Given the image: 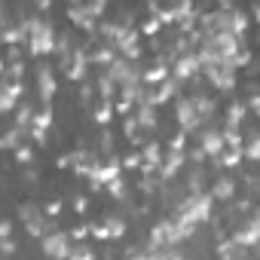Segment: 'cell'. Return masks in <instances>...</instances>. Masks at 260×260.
I'll return each mask as SVG.
<instances>
[{"label":"cell","instance_id":"cell-18","mask_svg":"<svg viewBox=\"0 0 260 260\" xmlns=\"http://www.w3.org/2000/svg\"><path fill=\"white\" fill-rule=\"evenodd\" d=\"M166 77H172V61H156L153 68L144 71V83H147V86H156V83H162Z\"/></svg>","mask_w":260,"mask_h":260},{"label":"cell","instance_id":"cell-10","mask_svg":"<svg viewBox=\"0 0 260 260\" xmlns=\"http://www.w3.org/2000/svg\"><path fill=\"white\" fill-rule=\"evenodd\" d=\"M49 128H52V104H43V107L34 113V122H31V128H28V138H34L37 147H43Z\"/></svg>","mask_w":260,"mask_h":260},{"label":"cell","instance_id":"cell-5","mask_svg":"<svg viewBox=\"0 0 260 260\" xmlns=\"http://www.w3.org/2000/svg\"><path fill=\"white\" fill-rule=\"evenodd\" d=\"M175 119H178V128H184L187 135H196L199 128L205 125V119L199 116V110H196V104H193V95L178 101V107H175Z\"/></svg>","mask_w":260,"mask_h":260},{"label":"cell","instance_id":"cell-28","mask_svg":"<svg viewBox=\"0 0 260 260\" xmlns=\"http://www.w3.org/2000/svg\"><path fill=\"white\" fill-rule=\"evenodd\" d=\"M245 159L248 162H260V135L245 138Z\"/></svg>","mask_w":260,"mask_h":260},{"label":"cell","instance_id":"cell-17","mask_svg":"<svg viewBox=\"0 0 260 260\" xmlns=\"http://www.w3.org/2000/svg\"><path fill=\"white\" fill-rule=\"evenodd\" d=\"M25 138H28V128H22V125H10L7 132H4V138H0V147H4V150H16V147L25 144Z\"/></svg>","mask_w":260,"mask_h":260},{"label":"cell","instance_id":"cell-16","mask_svg":"<svg viewBox=\"0 0 260 260\" xmlns=\"http://www.w3.org/2000/svg\"><path fill=\"white\" fill-rule=\"evenodd\" d=\"M141 159H144V162H141V172H144V175H153V172H159V166H162V159H166V156H162L159 144H156V141H150V144L141 150Z\"/></svg>","mask_w":260,"mask_h":260},{"label":"cell","instance_id":"cell-8","mask_svg":"<svg viewBox=\"0 0 260 260\" xmlns=\"http://www.w3.org/2000/svg\"><path fill=\"white\" fill-rule=\"evenodd\" d=\"M89 64H92V55H86V49H83V46H77V49L68 55V61H64L61 68H64V77H68L71 83H83V80H86Z\"/></svg>","mask_w":260,"mask_h":260},{"label":"cell","instance_id":"cell-44","mask_svg":"<svg viewBox=\"0 0 260 260\" xmlns=\"http://www.w3.org/2000/svg\"><path fill=\"white\" fill-rule=\"evenodd\" d=\"M86 205H89V202H86V199H83V196H77V199H74V208H77V211H80V214H83V211H86Z\"/></svg>","mask_w":260,"mask_h":260},{"label":"cell","instance_id":"cell-22","mask_svg":"<svg viewBox=\"0 0 260 260\" xmlns=\"http://www.w3.org/2000/svg\"><path fill=\"white\" fill-rule=\"evenodd\" d=\"M211 196H214V199H220V202H226V199H233V196H236V184H233L230 178H217V181H214V187H211Z\"/></svg>","mask_w":260,"mask_h":260},{"label":"cell","instance_id":"cell-36","mask_svg":"<svg viewBox=\"0 0 260 260\" xmlns=\"http://www.w3.org/2000/svg\"><path fill=\"white\" fill-rule=\"evenodd\" d=\"M187 147V132H184V128H181V132L175 135V141L169 144V150H184Z\"/></svg>","mask_w":260,"mask_h":260},{"label":"cell","instance_id":"cell-1","mask_svg":"<svg viewBox=\"0 0 260 260\" xmlns=\"http://www.w3.org/2000/svg\"><path fill=\"white\" fill-rule=\"evenodd\" d=\"M25 46H28V52H31L34 58L52 55L55 46H58V34H55L52 22L43 19V16H31V19H28V40H25Z\"/></svg>","mask_w":260,"mask_h":260},{"label":"cell","instance_id":"cell-46","mask_svg":"<svg viewBox=\"0 0 260 260\" xmlns=\"http://www.w3.org/2000/svg\"><path fill=\"white\" fill-rule=\"evenodd\" d=\"M254 22L260 25V0H257V4H254Z\"/></svg>","mask_w":260,"mask_h":260},{"label":"cell","instance_id":"cell-4","mask_svg":"<svg viewBox=\"0 0 260 260\" xmlns=\"http://www.w3.org/2000/svg\"><path fill=\"white\" fill-rule=\"evenodd\" d=\"M199 74H202V58H199L196 49L193 52H181V55L172 58V77L175 80L187 83V80H196Z\"/></svg>","mask_w":260,"mask_h":260},{"label":"cell","instance_id":"cell-32","mask_svg":"<svg viewBox=\"0 0 260 260\" xmlns=\"http://www.w3.org/2000/svg\"><path fill=\"white\" fill-rule=\"evenodd\" d=\"M107 4H110V0H86V7H89V13H92L95 19H101V16H104Z\"/></svg>","mask_w":260,"mask_h":260},{"label":"cell","instance_id":"cell-34","mask_svg":"<svg viewBox=\"0 0 260 260\" xmlns=\"http://www.w3.org/2000/svg\"><path fill=\"white\" fill-rule=\"evenodd\" d=\"M71 257H74V260H92L95 251H92L89 245H77V248H71Z\"/></svg>","mask_w":260,"mask_h":260},{"label":"cell","instance_id":"cell-45","mask_svg":"<svg viewBox=\"0 0 260 260\" xmlns=\"http://www.w3.org/2000/svg\"><path fill=\"white\" fill-rule=\"evenodd\" d=\"M217 10H233V0H217Z\"/></svg>","mask_w":260,"mask_h":260},{"label":"cell","instance_id":"cell-20","mask_svg":"<svg viewBox=\"0 0 260 260\" xmlns=\"http://www.w3.org/2000/svg\"><path fill=\"white\" fill-rule=\"evenodd\" d=\"M242 159H245V147H223V153L217 156V166H223V169H236Z\"/></svg>","mask_w":260,"mask_h":260},{"label":"cell","instance_id":"cell-31","mask_svg":"<svg viewBox=\"0 0 260 260\" xmlns=\"http://www.w3.org/2000/svg\"><path fill=\"white\" fill-rule=\"evenodd\" d=\"M104 190H107L113 199H125V184H122V178H113V181H110Z\"/></svg>","mask_w":260,"mask_h":260},{"label":"cell","instance_id":"cell-7","mask_svg":"<svg viewBox=\"0 0 260 260\" xmlns=\"http://www.w3.org/2000/svg\"><path fill=\"white\" fill-rule=\"evenodd\" d=\"M122 175V162L119 159H107V162H95L92 166V172H89V184H92V190H104L113 178H119Z\"/></svg>","mask_w":260,"mask_h":260},{"label":"cell","instance_id":"cell-25","mask_svg":"<svg viewBox=\"0 0 260 260\" xmlns=\"http://www.w3.org/2000/svg\"><path fill=\"white\" fill-rule=\"evenodd\" d=\"M104 223H107V230H110V239H122V236H125V230H128V223H125L119 214H107V217H104Z\"/></svg>","mask_w":260,"mask_h":260},{"label":"cell","instance_id":"cell-40","mask_svg":"<svg viewBox=\"0 0 260 260\" xmlns=\"http://www.w3.org/2000/svg\"><path fill=\"white\" fill-rule=\"evenodd\" d=\"M0 251H4V257H13L16 254V242L13 239H0Z\"/></svg>","mask_w":260,"mask_h":260},{"label":"cell","instance_id":"cell-42","mask_svg":"<svg viewBox=\"0 0 260 260\" xmlns=\"http://www.w3.org/2000/svg\"><path fill=\"white\" fill-rule=\"evenodd\" d=\"M0 239H13V223H10V220L0 223Z\"/></svg>","mask_w":260,"mask_h":260},{"label":"cell","instance_id":"cell-26","mask_svg":"<svg viewBox=\"0 0 260 260\" xmlns=\"http://www.w3.org/2000/svg\"><path fill=\"white\" fill-rule=\"evenodd\" d=\"M193 104H196V110H199V116H202L205 122L214 116V101H211L208 95H193Z\"/></svg>","mask_w":260,"mask_h":260},{"label":"cell","instance_id":"cell-24","mask_svg":"<svg viewBox=\"0 0 260 260\" xmlns=\"http://www.w3.org/2000/svg\"><path fill=\"white\" fill-rule=\"evenodd\" d=\"M113 110H116V107H113V101L98 98V104H95V113H92V116H95V122H98V125H107V122L113 119Z\"/></svg>","mask_w":260,"mask_h":260},{"label":"cell","instance_id":"cell-13","mask_svg":"<svg viewBox=\"0 0 260 260\" xmlns=\"http://www.w3.org/2000/svg\"><path fill=\"white\" fill-rule=\"evenodd\" d=\"M199 147L205 150L208 159H217V156L223 153V147H226V141H223V128H205V132L199 135Z\"/></svg>","mask_w":260,"mask_h":260},{"label":"cell","instance_id":"cell-35","mask_svg":"<svg viewBox=\"0 0 260 260\" xmlns=\"http://www.w3.org/2000/svg\"><path fill=\"white\" fill-rule=\"evenodd\" d=\"M141 162H144L141 153H128V156L122 159V169H141Z\"/></svg>","mask_w":260,"mask_h":260},{"label":"cell","instance_id":"cell-6","mask_svg":"<svg viewBox=\"0 0 260 260\" xmlns=\"http://www.w3.org/2000/svg\"><path fill=\"white\" fill-rule=\"evenodd\" d=\"M22 95H25V80L4 77V80H0V113H13L19 107Z\"/></svg>","mask_w":260,"mask_h":260},{"label":"cell","instance_id":"cell-37","mask_svg":"<svg viewBox=\"0 0 260 260\" xmlns=\"http://www.w3.org/2000/svg\"><path fill=\"white\" fill-rule=\"evenodd\" d=\"M233 64H236V68L251 64V52H248V49H239V52H236V58H233Z\"/></svg>","mask_w":260,"mask_h":260},{"label":"cell","instance_id":"cell-19","mask_svg":"<svg viewBox=\"0 0 260 260\" xmlns=\"http://www.w3.org/2000/svg\"><path fill=\"white\" fill-rule=\"evenodd\" d=\"M248 254V248L242 245V242H236L233 236L230 239H223L220 245H217V257H223V260H233V257H245Z\"/></svg>","mask_w":260,"mask_h":260},{"label":"cell","instance_id":"cell-11","mask_svg":"<svg viewBox=\"0 0 260 260\" xmlns=\"http://www.w3.org/2000/svg\"><path fill=\"white\" fill-rule=\"evenodd\" d=\"M178 86H181V80H175V77H166L162 83H156V86H147V92H144V101H150V104L162 107L166 101H172V98L178 95Z\"/></svg>","mask_w":260,"mask_h":260},{"label":"cell","instance_id":"cell-9","mask_svg":"<svg viewBox=\"0 0 260 260\" xmlns=\"http://www.w3.org/2000/svg\"><path fill=\"white\" fill-rule=\"evenodd\" d=\"M43 254L46 257H55V260H64V257H71V233H46L43 239Z\"/></svg>","mask_w":260,"mask_h":260},{"label":"cell","instance_id":"cell-14","mask_svg":"<svg viewBox=\"0 0 260 260\" xmlns=\"http://www.w3.org/2000/svg\"><path fill=\"white\" fill-rule=\"evenodd\" d=\"M37 95H40V104H52V95H55V74L49 64H40L37 68Z\"/></svg>","mask_w":260,"mask_h":260},{"label":"cell","instance_id":"cell-39","mask_svg":"<svg viewBox=\"0 0 260 260\" xmlns=\"http://www.w3.org/2000/svg\"><path fill=\"white\" fill-rule=\"evenodd\" d=\"M245 104H248V113H257V116H260V92H254Z\"/></svg>","mask_w":260,"mask_h":260},{"label":"cell","instance_id":"cell-41","mask_svg":"<svg viewBox=\"0 0 260 260\" xmlns=\"http://www.w3.org/2000/svg\"><path fill=\"white\" fill-rule=\"evenodd\" d=\"M43 211H46L49 217H58V214H61V202H49V205H46Z\"/></svg>","mask_w":260,"mask_h":260},{"label":"cell","instance_id":"cell-30","mask_svg":"<svg viewBox=\"0 0 260 260\" xmlns=\"http://www.w3.org/2000/svg\"><path fill=\"white\" fill-rule=\"evenodd\" d=\"M13 153H16V162H19V166H31V162H34V150H31L28 144H22V147H16Z\"/></svg>","mask_w":260,"mask_h":260},{"label":"cell","instance_id":"cell-15","mask_svg":"<svg viewBox=\"0 0 260 260\" xmlns=\"http://www.w3.org/2000/svg\"><path fill=\"white\" fill-rule=\"evenodd\" d=\"M184 162H187V153H184V150H169L166 159H162V166H159V178H162V181H172V178L184 169Z\"/></svg>","mask_w":260,"mask_h":260},{"label":"cell","instance_id":"cell-43","mask_svg":"<svg viewBox=\"0 0 260 260\" xmlns=\"http://www.w3.org/2000/svg\"><path fill=\"white\" fill-rule=\"evenodd\" d=\"M34 7H37V13H49L52 10V0H34Z\"/></svg>","mask_w":260,"mask_h":260},{"label":"cell","instance_id":"cell-27","mask_svg":"<svg viewBox=\"0 0 260 260\" xmlns=\"http://www.w3.org/2000/svg\"><path fill=\"white\" fill-rule=\"evenodd\" d=\"M34 107L28 104V101H22L19 104V110H16V125H22V128H31V122H34Z\"/></svg>","mask_w":260,"mask_h":260},{"label":"cell","instance_id":"cell-3","mask_svg":"<svg viewBox=\"0 0 260 260\" xmlns=\"http://www.w3.org/2000/svg\"><path fill=\"white\" fill-rule=\"evenodd\" d=\"M236 64H233V58H217V61H208L205 68H202V74L208 77V83L214 86V89H220V92H233L236 89Z\"/></svg>","mask_w":260,"mask_h":260},{"label":"cell","instance_id":"cell-38","mask_svg":"<svg viewBox=\"0 0 260 260\" xmlns=\"http://www.w3.org/2000/svg\"><path fill=\"white\" fill-rule=\"evenodd\" d=\"M92 236V226H77V230H71V239L74 242H83V239H89Z\"/></svg>","mask_w":260,"mask_h":260},{"label":"cell","instance_id":"cell-23","mask_svg":"<svg viewBox=\"0 0 260 260\" xmlns=\"http://www.w3.org/2000/svg\"><path fill=\"white\" fill-rule=\"evenodd\" d=\"M248 25H251V19L242 13V10H230V31L233 34H239V37H245V31H248Z\"/></svg>","mask_w":260,"mask_h":260},{"label":"cell","instance_id":"cell-12","mask_svg":"<svg viewBox=\"0 0 260 260\" xmlns=\"http://www.w3.org/2000/svg\"><path fill=\"white\" fill-rule=\"evenodd\" d=\"M233 239H236V242H242L245 248H254V245L260 242V208H257L251 217H245V223L233 233Z\"/></svg>","mask_w":260,"mask_h":260},{"label":"cell","instance_id":"cell-29","mask_svg":"<svg viewBox=\"0 0 260 260\" xmlns=\"http://www.w3.org/2000/svg\"><path fill=\"white\" fill-rule=\"evenodd\" d=\"M159 28H162V19H159V16H150V19L141 25V34H144V37H156Z\"/></svg>","mask_w":260,"mask_h":260},{"label":"cell","instance_id":"cell-33","mask_svg":"<svg viewBox=\"0 0 260 260\" xmlns=\"http://www.w3.org/2000/svg\"><path fill=\"white\" fill-rule=\"evenodd\" d=\"M92 226V239H98V242H107L110 239V230H107V223L101 220V223H89Z\"/></svg>","mask_w":260,"mask_h":260},{"label":"cell","instance_id":"cell-2","mask_svg":"<svg viewBox=\"0 0 260 260\" xmlns=\"http://www.w3.org/2000/svg\"><path fill=\"white\" fill-rule=\"evenodd\" d=\"M211 205H214V196L205 193V190H196V193H190V196L178 205L175 217L184 220V223H190V226H199V223H205V220L211 217Z\"/></svg>","mask_w":260,"mask_h":260},{"label":"cell","instance_id":"cell-21","mask_svg":"<svg viewBox=\"0 0 260 260\" xmlns=\"http://www.w3.org/2000/svg\"><path fill=\"white\" fill-rule=\"evenodd\" d=\"M245 113H248V104H245V101H236V104H230V107H226V119H223V125H233V128H239V125H242V119H245Z\"/></svg>","mask_w":260,"mask_h":260}]
</instances>
